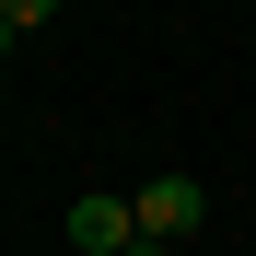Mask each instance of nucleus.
<instances>
[{
	"mask_svg": "<svg viewBox=\"0 0 256 256\" xmlns=\"http://www.w3.org/2000/svg\"><path fill=\"white\" fill-rule=\"evenodd\" d=\"M58 233H70V256H140V198H70L58 210Z\"/></svg>",
	"mask_w": 256,
	"mask_h": 256,
	"instance_id": "nucleus-1",
	"label": "nucleus"
},
{
	"mask_svg": "<svg viewBox=\"0 0 256 256\" xmlns=\"http://www.w3.org/2000/svg\"><path fill=\"white\" fill-rule=\"evenodd\" d=\"M198 210H210L198 175H152V186H140V244H186V233H198Z\"/></svg>",
	"mask_w": 256,
	"mask_h": 256,
	"instance_id": "nucleus-2",
	"label": "nucleus"
}]
</instances>
